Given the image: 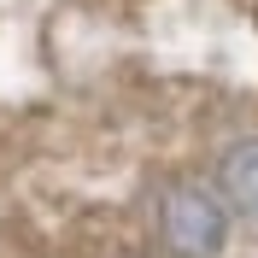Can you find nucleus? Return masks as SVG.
I'll return each mask as SVG.
<instances>
[{
	"instance_id": "obj_1",
	"label": "nucleus",
	"mask_w": 258,
	"mask_h": 258,
	"mask_svg": "<svg viewBox=\"0 0 258 258\" xmlns=\"http://www.w3.org/2000/svg\"><path fill=\"white\" fill-rule=\"evenodd\" d=\"M159 235L176 258H217L229 241V211L200 182H176L159 206Z\"/></svg>"
},
{
	"instance_id": "obj_2",
	"label": "nucleus",
	"mask_w": 258,
	"mask_h": 258,
	"mask_svg": "<svg viewBox=\"0 0 258 258\" xmlns=\"http://www.w3.org/2000/svg\"><path fill=\"white\" fill-rule=\"evenodd\" d=\"M217 206L241 211V217H258V135L235 141L217 159Z\"/></svg>"
}]
</instances>
